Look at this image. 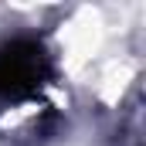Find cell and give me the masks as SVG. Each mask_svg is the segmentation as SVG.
<instances>
[{
	"mask_svg": "<svg viewBox=\"0 0 146 146\" xmlns=\"http://www.w3.org/2000/svg\"><path fill=\"white\" fill-rule=\"evenodd\" d=\"M41 48L34 41H14L0 51V95H21L41 78Z\"/></svg>",
	"mask_w": 146,
	"mask_h": 146,
	"instance_id": "obj_1",
	"label": "cell"
}]
</instances>
